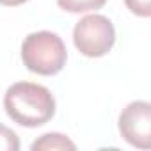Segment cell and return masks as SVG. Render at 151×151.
<instances>
[{
  "label": "cell",
  "instance_id": "8",
  "mask_svg": "<svg viewBox=\"0 0 151 151\" xmlns=\"http://www.w3.org/2000/svg\"><path fill=\"white\" fill-rule=\"evenodd\" d=\"M124 4L133 14L140 18H147L151 14V0H124Z\"/></svg>",
  "mask_w": 151,
  "mask_h": 151
},
{
  "label": "cell",
  "instance_id": "6",
  "mask_svg": "<svg viewBox=\"0 0 151 151\" xmlns=\"http://www.w3.org/2000/svg\"><path fill=\"white\" fill-rule=\"evenodd\" d=\"M107 0H57V6L68 13H87L101 9Z\"/></svg>",
  "mask_w": 151,
  "mask_h": 151
},
{
  "label": "cell",
  "instance_id": "1",
  "mask_svg": "<svg viewBox=\"0 0 151 151\" xmlns=\"http://www.w3.org/2000/svg\"><path fill=\"white\" fill-rule=\"evenodd\" d=\"M4 109L14 123L27 128H36L53 117L55 98L45 86L16 82L6 91Z\"/></svg>",
  "mask_w": 151,
  "mask_h": 151
},
{
  "label": "cell",
  "instance_id": "2",
  "mask_svg": "<svg viewBox=\"0 0 151 151\" xmlns=\"http://www.w3.org/2000/svg\"><path fill=\"white\" fill-rule=\"evenodd\" d=\"M68 59L64 41L50 30L29 34L22 43V60L29 71L37 75H57Z\"/></svg>",
  "mask_w": 151,
  "mask_h": 151
},
{
  "label": "cell",
  "instance_id": "5",
  "mask_svg": "<svg viewBox=\"0 0 151 151\" xmlns=\"http://www.w3.org/2000/svg\"><path fill=\"white\" fill-rule=\"evenodd\" d=\"M30 149L32 151H66V149L73 151V149H77V144L62 133L52 132V133H45L37 140H34Z\"/></svg>",
  "mask_w": 151,
  "mask_h": 151
},
{
  "label": "cell",
  "instance_id": "9",
  "mask_svg": "<svg viewBox=\"0 0 151 151\" xmlns=\"http://www.w3.org/2000/svg\"><path fill=\"white\" fill-rule=\"evenodd\" d=\"M25 2H29V0H0V4H2V6H9V7L22 6V4H25Z\"/></svg>",
  "mask_w": 151,
  "mask_h": 151
},
{
  "label": "cell",
  "instance_id": "7",
  "mask_svg": "<svg viewBox=\"0 0 151 151\" xmlns=\"http://www.w3.org/2000/svg\"><path fill=\"white\" fill-rule=\"evenodd\" d=\"M18 149H20L18 135L11 128L0 124V151H18Z\"/></svg>",
  "mask_w": 151,
  "mask_h": 151
},
{
  "label": "cell",
  "instance_id": "3",
  "mask_svg": "<svg viewBox=\"0 0 151 151\" xmlns=\"http://www.w3.org/2000/svg\"><path fill=\"white\" fill-rule=\"evenodd\" d=\"M73 43L86 57H103L116 43V29L103 14H87L73 29Z\"/></svg>",
  "mask_w": 151,
  "mask_h": 151
},
{
  "label": "cell",
  "instance_id": "4",
  "mask_svg": "<svg viewBox=\"0 0 151 151\" xmlns=\"http://www.w3.org/2000/svg\"><path fill=\"white\" fill-rule=\"evenodd\" d=\"M119 132L123 139L140 149L151 147V105L147 101L128 103L119 116Z\"/></svg>",
  "mask_w": 151,
  "mask_h": 151
}]
</instances>
